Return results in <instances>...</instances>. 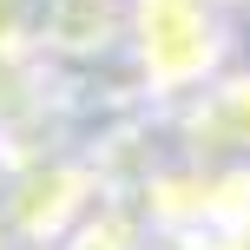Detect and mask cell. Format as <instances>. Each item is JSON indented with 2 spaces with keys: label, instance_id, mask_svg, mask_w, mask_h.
<instances>
[{
  "label": "cell",
  "instance_id": "7a4b0ae2",
  "mask_svg": "<svg viewBox=\"0 0 250 250\" xmlns=\"http://www.w3.org/2000/svg\"><path fill=\"white\" fill-rule=\"evenodd\" d=\"M191 145L211 158H250V66H224L185 99Z\"/></svg>",
  "mask_w": 250,
  "mask_h": 250
},
{
  "label": "cell",
  "instance_id": "6da1fadb",
  "mask_svg": "<svg viewBox=\"0 0 250 250\" xmlns=\"http://www.w3.org/2000/svg\"><path fill=\"white\" fill-rule=\"evenodd\" d=\"M119 40L158 99H191L230 66V13L217 0H125Z\"/></svg>",
  "mask_w": 250,
  "mask_h": 250
},
{
  "label": "cell",
  "instance_id": "3957f363",
  "mask_svg": "<svg viewBox=\"0 0 250 250\" xmlns=\"http://www.w3.org/2000/svg\"><path fill=\"white\" fill-rule=\"evenodd\" d=\"M217 7H224L230 20H237V13H250V0H217Z\"/></svg>",
  "mask_w": 250,
  "mask_h": 250
}]
</instances>
